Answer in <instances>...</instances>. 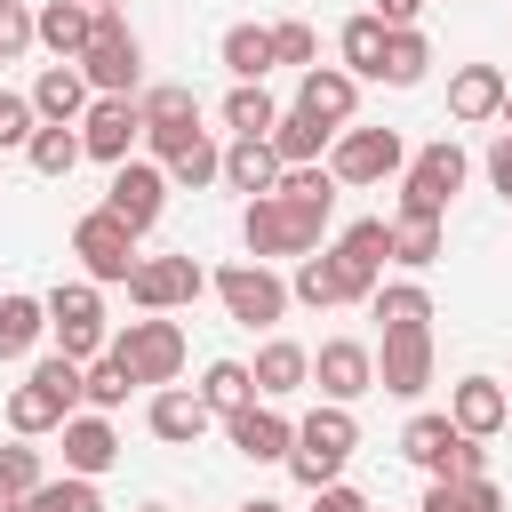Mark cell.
<instances>
[{"label": "cell", "instance_id": "cell-10", "mask_svg": "<svg viewBox=\"0 0 512 512\" xmlns=\"http://www.w3.org/2000/svg\"><path fill=\"white\" fill-rule=\"evenodd\" d=\"M208 288H216V304H224L240 328H280V320H288V280H280L272 264H256V256L208 272Z\"/></svg>", "mask_w": 512, "mask_h": 512}, {"label": "cell", "instance_id": "cell-24", "mask_svg": "<svg viewBox=\"0 0 512 512\" xmlns=\"http://www.w3.org/2000/svg\"><path fill=\"white\" fill-rule=\"evenodd\" d=\"M504 88H512L504 64H456V72H448V120H464V128L496 120V112H504Z\"/></svg>", "mask_w": 512, "mask_h": 512}, {"label": "cell", "instance_id": "cell-38", "mask_svg": "<svg viewBox=\"0 0 512 512\" xmlns=\"http://www.w3.org/2000/svg\"><path fill=\"white\" fill-rule=\"evenodd\" d=\"M416 512H504V488L480 472V480H424V504Z\"/></svg>", "mask_w": 512, "mask_h": 512}, {"label": "cell", "instance_id": "cell-15", "mask_svg": "<svg viewBox=\"0 0 512 512\" xmlns=\"http://www.w3.org/2000/svg\"><path fill=\"white\" fill-rule=\"evenodd\" d=\"M72 128H80V152L96 168H120L136 152V136H144V112H136V96H88V112Z\"/></svg>", "mask_w": 512, "mask_h": 512}, {"label": "cell", "instance_id": "cell-4", "mask_svg": "<svg viewBox=\"0 0 512 512\" xmlns=\"http://www.w3.org/2000/svg\"><path fill=\"white\" fill-rule=\"evenodd\" d=\"M464 176H472V152H464L456 136L416 144L408 168H400V200H392V216H440V224H448V200L464 192Z\"/></svg>", "mask_w": 512, "mask_h": 512}, {"label": "cell", "instance_id": "cell-57", "mask_svg": "<svg viewBox=\"0 0 512 512\" xmlns=\"http://www.w3.org/2000/svg\"><path fill=\"white\" fill-rule=\"evenodd\" d=\"M504 400H512V384H504Z\"/></svg>", "mask_w": 512, "mask_h": 512}, {"label": "cell", "instance_id": "cell-5", "mask_svg": "<svg viewBox=\"0 0 512 512\" xmlns=\"http://www.w3.org/2000/svg\"><path fill=\"white\" fill-rule=\"evenodd\" d=\"M320 232H328V216L320 208H296V200H280V192H256L248 208H240V240H248V256L256 264H296V256H312L320 248Z\"/></svg>", "mask_w": 512, "mask_h": 512}, {"label": "cell", "instance_id": "cell-53", "mask_svg": "<svg viewBox=\"0 0 512 512\" xmlns=\"http://www.w3.org/2000/svg\"><path fill=\"white\" fill-rule=\"evenodd\" d=\"M496 120H504V136H512V88H504V112H496Z\"/></svg>", "mask_w": 512, "mask_h": 512}, {"label": "cell", "instance_id": "cell-47", "mask_svg": "<svg viewBox=\"0 0 512 512\" xmlns=\"http://www.w3.org/2000/svg\"><path fill=\"white\" fill-rule=\"evenodd\" d=\"M32 128H40V112H32V96H16V88H0V152H24V144H32Z\"/></svg>", "mask_w": 512, "mask_h": 512}, {"label": "cell", "instance_id": "cell-21", "mask_svg": "<svg viewBox=\"0 0 512 512\" xmlns=\"http://www.w3.org/2000/svg\"><path fill=\"white\" fill-rule=\"evenodd\" d=\"M144 424H152V440H168V448H192V440L216 424V408H208L192 384H152V400H144Z\"/></svg>", "mask_w": 512, "mask_h": 512}, {"label": "cell", "instance_id": "cell-36", "mask_svg": "<svg viewBox=\"0 0 512 512\" xmlns=\"http://www.w3.org/2000/svg\"><path fill=\"white\" fill-rule=\"evenodd\" d=\"M440 248H448V224H440V216H392V264H400V272L440 264Z\"/></svg>", "mask_w": 512, "mask_h": 512}, {"label": "cell", "instance_id": "cell-11", "mask_svg": "<svg viewBox=\"0 0 512 512\" xmlns=\"http://www.w3.org/2000/svg\"><path fill=\"white\" fill-rule=\"evenodd\" d=\"M136 384H176L184 376V328L168 320V312H144V320H128L112 344H104Z\"/></svg>", "mask_w": 512, "mask_h": 512}, {"label": "cell", "instance_id": "cell-20", "mask_svg": "<svg viewBox=\"0 0 512 512\" xmlns=\"http://www.w3.org/2000/svg\"><path fill=\"white\" fill-rule=\"evenodd\" d=\"M296 112H312L320 128H352L360 80H352L344 64H304V72H296Z\"/></svg>", "mask_w": 512, "mask_h": 512}, {"label": "cell", "instance_id": "cell-44", "mask_svg": "<svg viewBox=\"0 0 512 512\" xmlns=\"http://www.w3.org/2000/svg\"><path fill=\"white\" fill-rule=\"evenodd\" d=\"M288 304H312V312H328L336 304V272H328V256L312 248V256H296V272H288Z\"/></svg>", "mask_w": 512, "mask_h": 512}, {"label": "cell", "instance_id": "cell-1", "mask_svg": "<svg viewBox=\"0 0 512 512\" xmlns=\"http://www.w3.org/2000/svg\"><path fill=\"white\" fill-rule=\"evenodd\" d=\"M352 448H360V416L344 408V400H320L312 416H296V440H288V480L312 496V488H328V480H344V464H352Z\"/></svg>", "mask_w": 512, "mask_h": 512}, {"label": "cell", "instance_id": "cell-49", "mask_svg": "<svg viewBox=\"0 0 512 512\" xmlns=\"http://www.w3.org/2000/svg\"><path fill=\"white\" fill-rule=\"evenodd\" d=\"M480 168H488V192H496V200L512 208V136H496V144L480 152Z\"/></svg>", "mask_w": 512, "mask_h": 512}, {"label": "cell", "instance_id": "cell-50", "mask_svg": "<svg viewBox=\"0 0 512 512\" xmlns=\"http://www.w3.org/2000/svg\"><path fill=\"white\" fill-rule=\"evenodd\" d=\"M304 512H376V504H368L352 480H328V488H312V504H304Z\"/></svg>", "mask_w": 512, "mask_h": 512}, {"label": "cell", "instance_id": "cell-45", "mask_svg": "<svg viewBox=\"0 0 512 512\" xmlns=\"http://www.w3.org/2000/svg\"><path fill=\"white\" fill-rule=\"evenodd\" d=\"M40 480H48V456H40V448H32L24 432H16V440L0 448V488H8V496H32Z\"/></svg>", "mask_w": 512, "mask_h": 512}, {"label": "cell", "instance_id": "cell-48", "mask_svg": "<svg viewBox=\"0 0 512 512\" xmlns=\"http://www.w3.org/2000/svg\"><path fill=\"white\" fill-rule=\"evenodd\" d=\"M32 48V0H0V64H16Z\"/></svg>", "mask_w": 512, "mask_h": 512}, {"label": "cell", "instance_id": "cell-31", "mask_svg": "<svg viewBox=\"0 0 512 512\" xmlns=\"http://www.w3.org/2000/svg\"><path fill=\"white\" fill-rule=\"evenodd\" d=\"M384 32H392V24L368 16V8L344 16V24H336V64H344L352 80H376V64H384Z\"/></svg>", "mask_w": 512, "mask_h": 512}, {"label": "cell", "instance_id": "cell-19", "mask_svg": "<svg viewBox=\"0 0 512 512\" xmlns=\"http://www.w3.org/2000/svg\"><path fill=\"white\" fill-rule=\"evenodd\" d=\"M56 440H64V472H80V480H104L120 464V432H112L104 408H72L56 424Z\"/></svg>", "mask_w": 512, "mask_h": 512}, {"label": "cell", "instance_id": "cell-23", "mask_svg": "<svg viewBox=\"0 0 512 512\" xmlns=\"http://www.w3.org/2000/svg\"><path fill=\"white\" fill-rule=\"evenodd\" d=\"M448 424L472 432V440H496V432L512 424L504 384H496V376H456V384H448Z\"/></svg>", "mask_w": 512, "mask_h": 512}, {"label": "cell", "instance_id": "cell-7", "mask_svg": "<svg viewBox=\"0 0 512 512\" xmlns=\"http://www.w3.org/2000/svg\"><path fill=\"white\" fill-rule=\"evenodd\" d=\"M320 256H328V272H336V304H368L376 280H384V264H392V216H360V224H344Z\"/></svg>", "mask_w": 512, "mask_h": 512}, {"label": "cell", "instance_id": "cell-13", "mask_svg": "<svg viewBox=\"0 0 512 512\" xmlns=\"http://www.w3.org/2000/svg\"><path fill=\"white\" fill-rule=\"evenodd\" d=\"M200 296H208L200 256H136V272H128V304L136 312H184Z\"/></svg>", "mask_w": 512, "mask_h": 512}, {"label": "cell", "instance_id": "cell-56", "mask_svg": "<svg viewBox=\"0 0 512 512\" xmlns=\"http://www.w3.org/2000/svg\"><path fill=\"white\" fill-rule=\"evenodd\" d=\"M88 8H120V0H88Z\"/></svg>", "mask_w": 512, "mask_h": 512}, {"label": "cell", "instance_id": "cell-28", "mask_svg": "<svg viewBox=\"0 0 512 512\" xmlns=\"http://www.w3.org/2000/svg\"><path fill=\"white\" fill-rule=\"evenodd\" d=\"M24 96H32V112H40V120H64V128H72V120L88 112V96H96V88L80 80V64H40V80H32Z\"/></svg>", "mask_w": 512, "mask_h": 512}, {"label": "cell", "instance_id": "cell-54", "mask_svg": "<svg viewBox=\"0 0 512 512\" xmlns=\"http://www.w3.org/2000/svg\"><path fill=\"white\" fill-rule=\"evenodd\" d=\"M0 512H24V496H8V488H0Z\"/></svg>", "mask_w": 512, "mask_h": 512}, {"label": "cell", "instance_id": "cell-55", "mask_svg": "<svg viewBox=\"0 0 512 512\" xmlns=\"http://www.w3.org/2000/svg\"><path fill=\"white\" fill-rule=\"evenodd\" d=\"M136 512H168V504H136Z\"/></svg>", "mask_w": 512, "mask_h": 512}, {"label": "cell", "instance_id": "cell-2", "mask_svg": "<svg viewBox=\"0 0 512 512\" xmlns=\"http://www.w3.org/2000/svg\"><path fill=\"white\" fill-rule=\"evenodd\" d=\"M72 408H80V360H64V352H32L24 384L8 392V432L48 440V432H56Z\"/></svg>", "mask_w": 512, "mask_h": 512}, {"label": "cell", "instance_id": "cell-51", "mask_svg": "<svg viewBox=\"0 0 512 512\" xmlns=\"http://www.w3.org/2000/svg\"><path fill=\"white\" fill-rule=\"evenodd\" d=\"M368 16H384V24H424V0H376Z\"/></svg>", "mask_w": 512, "mask_h": 512}, {"label": "cell", "instance_id": "cell-17", "mask_svg": "<svg viewBox=\"0 0 512 512\" xmlns=\"http://www.w3.org/2000/svg\"><path fill=\"white\" fill-rule=\"evenodd\" d=\"M376 392H392V400H424L432 392V328H384V344H376Z\"/></svg>", "mask_w": 512, "mask_h": 512}, {"label": "cell", "instance_id": "cell-37", "mask_svg": "<svg viewBox=\"0 0 512 512\" xmlns=\"http://www.w3.org/2000/svg\"><path fill=\"white\" fill-rule=\"evenodd\" d=\"M368 312H376L384 328H432V288H424V280H376Z\"/></svg>", "mask_w": 512, "mask_h": 512}, {"label": "cell", "instance_id": "cell-6", "mask_svg": "<svg viewBox=\"0 0 512 512\" xmlns=\"http://www.w3.org/2000/svg\"><path fill=\"white\" fill-rule=\"evenodd\" d=\"M72 64H80V80H88L96 96H136V88H144V40L128 32V16H120V8H96L88 48H80Z\"/></svg>", "mask_w": 512, "mask_h": 512}, {"label": "cell", "instance_id": "cell-18", "mask_svg": "<svg viewBox=\"0 0 512 512\" xmlns=\"http://www.w3.org/2000/svg\"><path fill=\"white\" fill-rule=\"evenodd\" d=\"M312 384H320V400H368L376 392V344H360V336H328L320 352H312Z\"/></svg>", "mask_w": 512, "mask_h": 512}, {"label": "cell", "instance_id": "cell-25", "mask_svg": "<svg viewBox=\"0 0 512 512\" xmlns=\"http://www.w3.org/2000/svg\"><path fill=\"white\" fill-rule=\"evenodd\" d=\"M248 376H256V400H288V392L312 384V352L296 336H264L256 360H248Z\"/></svg>", "mask_w": 512, "mask_h": 512}, {"label": "cell", "instance_id": "cell-8", "mask_svg": "<svg viewBox=\"0 0 512 512\" xmlns=\"http://www.w3.org/2000/svg\"><path fill=\"white\" fill-rule=\"evenodd\" d=\"M136 240H144V232H128L104 200H96V208H80V216H72L80 280H96V288H128V272H136Z\"/></svg>", "mask_w": 512, "mask_h": 512}, {"label": "cell", "instance_id": "cell-43", "mask_svg": "<svg viewBox=\"0 0 512 512\" xmlns=\"http://www.w3.org/2000/svg\"><path fill=\"white\" fill-rule=\"evenodd\" d=\"M24 512H104V496H96V480H80V472H48L32 496H24Z\"/></svg>", "mask_w": 512, "mask_h": 512}, {"label": "cell", "instance_id": "cell-16", "mask_svg": "<svg viewBox=\"0 0 512 512\" xmlns=\"http://www.w3.org/2000/svg\"><path fill=\"white\" fill-rule=\"evenodd\" d=\"M144 144H152V160L168 168V184H184V192H208L216 184V168H224V144L192 120V128H144Z\"/></svg>", "mask_w": 512, "mask_h": 512}, {"label": "cell", "instance_id": "cell-41", "mask_svg": "<svg viewBox=\"0 0 512 512\" xmlns=\"http://www.w3.org/2000/svg\"><path fill=\"white\" fill-rule=\"evenodd\" d=\"M136 112H144V128H192L200 120V96L184 80H160V88H136Z\"/></svg>", "mask_w": 512, "mask_h": 512}, {"label": "cell", "instance_id": "cell-9", "mask_svg": "<svg viewBox=\"0 0 512 512\" xmlns=\"http://www.w3.org/2000/svg\"><path fill=\"white\" fill-rule=\"evenodd\" d=\"M40 304H48V336H56L64 360L88 368V360L112 344V328H104V288H96V280H56Z\"/></svg>", "mask_w": 512, "mask_h": 512}, {"label": "cell", "instance_id": "cell-33", "mask_svg": "<svg viewBox=\"0 0 512 512\" xmlns=\"http://www.w3.org/2000/svg\"><path fill=\"white\" fill-rule=\"evenodd\" d=\"M216 120H224V136H272L280 104L264 96V80H232V96L216 104Z\"/></svg>", "mask_w": 512, "mask_h": 512}, {"label": "cell", "instance_id": "cell-30", "mask_svg": "<svg viewBox=\"0 0 512 512\" xmlns=\"http://www.w3.org/2000/svg\"><path fill=\"white\" fill-rule=\"evenodd\" d=\"M40 336H48V304L24 296V288H8L0 296V360H32Z\"/></svg>", "mask_w": 512, "mask_h": 512}, {"label": "cell", "instance_id": "cell-32", "mask_svg": "<svg viewBox=\"0 0 512 512\" xmlns=\"http://www.w3.org/2000/svg\"><path fill=\"white\" fill-rule=\"evenodd\" d=\"M216 64H224L232 80H264V72H272V24H224Z\"/></svg>", "mask_w": 512, "mask_h": 512}, {"label": "cell", "instance_id": "cell-35", "mask_svg": "<svg viewBox=\"0 0 512 512\" xmlns=\"http://www.w3.org/2000/svg\"><path fill=\"white\" fill-rule=\"evenodd\" d=\"M24 160H32V176H48V184H56V176H72L88 152H80V128L40 120V128H32V144H24Z\"/></svg>", "mask_w": 512, "mask_h": 512}, {"label": "cell", "instance_id": "cell-40", "mask_svg": "<svg viewBox=\"0 0 512 512\" xmlns=\"http://www.w3.org/2000/svg\"><path fill=\"white\" fill-rule=\"evenodd\" d=\"M192 392H200L216 416H232V408H248V400H256V376H248V360H208Z\"/></svg>", "mask_w": 512, "mask_h": 512}, {"label": "cell", "instance_id": "cell-46", "mask_svg": "<svg viewBox=\"0 0 512 512\" xmlns=\"http://www.w3.org/2000/svg\"><path fill=\"white\" fill-rule=\"evenodd\" d=\"M272 64H296V72L320 64V32H312L304 16H280V24H272Z\"/></svg>", "mask_w": 512, "mask_h": 512}, {"label": "cell", "instance_id": "cell-3", "mask_svg": "<svg viewBox=\"0 0 512 512\" xmlns=\"http://www.w3.org/2000/svg\"><path fill=\"white\" fill-rule=\"evenodd\" d=\"M400 456H408L424 480H480V472H488V440L456 432L448 408H416V416L400 424Z\"/></svg>", "mask_w": 512, "mask_h": 512}, {"label": "cell", "instance_id": "cell-14", "mask_svg": "<svg viewBox=\"0 0 512 512\" xmlns=\"http://www.w3.org/2000/svg\"><path fill=\"white\" fill-rule=\"evenodd\" d=\"M168 192H176V184H168V168H160V160H136V152H128V160L112 168V184H104V208H112V216H120L128 232H152V224L168 216Z\"/></svg>", "mask_w": 512, "mask_h": 512}, {"label": "cell", "instance_id": "cell-39", "mask_svg": "<svg viewBox=\"0 0 512 512\" xmlns=\"http://www.w3.org/2000/svg\"><path fill=\"white\" fill-rule=\"evenodd\" d=\"M280 200H296V208H320V216H336V176H328V160H296V168H280V184H272Z\"/></svg>", "mask_w": 512, "mask_h": 512}, {"label": "cell", "instance_id": "cell-42", "mask_svg": "<svg viewBox=\"0 0 512 512\" xmlns=\"http://www.w3.org/2000/svg\"><path fill=\"white\" fill-rule=\"evenodd\" d=\"M128 392H136V376H128V368H120L112 352H96V360L80 368V408H104V416H112V408H120Z\"/></svg>", "mask_w": 512, "mask_h": 512}, {"label": "cell", "instance_id": "cell-22", "mask_svg": "<svg viewBox=\"0 0 512 512\" xmlns=\"http://www.w3.org/2000/svg\"><path fill=\"white\" fill-rule=\"evenodd\" d=\"M216 424H224V440H232L248 464H280L288 440H296V424H288L272 400H248V408H232V416H216Z\"/></svg>", "mask_w": 512, "mask_h": 512}, {"label": "cell", "instance_id": "cell-27", "mask_svg": "<svg viewBox=\"0 0 512 512\" xmlns=\"http://www.w3.org/2000/svg\"><path fill=\"white\" fill-rule=\"evenodd\" d=\"M216 184L256 200V192H272V184H280V152H272L264 136H232V144H224V168H216Z\"/></svg>", "mask_w": 512, "mask_h": 512}, {"label": "cell", "instance_id": "cell-26", "mask_svg": "<svg viewBox=\"0 0 512 512\" xmlns=\"http://www.w3.org/2000/svg\"><path fill=\"white\" fill-rule=\"evenodd\" d=\"M88 24H96L88 0H32V48H48L56 64H72L88 48Z\"/></svg>", "mask_w": 512, "mask_h": 512}, {"label": "cell", "instance_id": "cell-29", "mask_svg": "<svg viewBox=\"0 0 512 512\" xmlns=\"http://www.w3.org/2000/svg\"><path fill=\"white\" fill-rule=\"evenodd\" d=\"M424 72H432V40H424V24H392V32H384V64H376V80H384V88H424Z\"/></svg>", "mask_w": 512, "mask_h": 512}, {"label": "cell", "instance_id": "cell-12", "mask_svg": "<svg viewBox=\"0 0 512 512\" xmlns=\"http://www.w3.org/2000/svg\"><path fill=\"white\" fill-rule=\"evenodd\" d=\"M408 168V144H400V128H336L328 136V176L336 184H384V176H400Z\"/></svg>", "mask_w": 512, "mask_h": 512}, {"label": "cell", "instance_id": "cell-34", "mask_svg": "<svg viewBox=\"0 0 512 512\" xmlns=\"http://www.w3.org/2000/svg\"><path fill=\"white\" fill-rule=\"evenodd\" d=\"M328 136H336V128H320L312 112H296V104H288V112L272 120V136H264V144L280 152V168H296V160H328Z\"/></svg>", "mask_w": 512, "mask_h": 512}, {"label": "cell", "instance_id": "cell-52", "mask_svg": "<svg viewBox=\"0 0 512 512\" xmlns=\"http://www.w3.org/2000/svg\"><path fill=\"white\" fill-rule=\"evenodd\" d=\"M240 512H288V504H280V496H248Z\"/></svg>", "mask_w": 512, "mask_h": 512}]
</instances>
